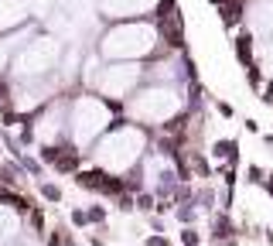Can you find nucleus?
I'll use <instances>...</instances> for the list:
<instances>
[{
    "mask_svg": "<svg viewBox=\"0 0 273 246\" xmlns=\"http://www.w3.org/2000/svg\"><path fill=\"white\" fill-rule=\"evenodd\" d=\"M99 4V14L106 21H140V17H147V14L157 11L160 0H96Z\"/></svg>",
    "mask_w": 273,
    "mask_h": 246,
    "instance_id": "8",
    "label": "nucleus"
},
{
    "mask_svg": "<svg viewBox=\"0 0 273 246\" xmlns=\"http://www.w3.org/2000/svg\"><path fill=\"white\" fill-rule=\"evenodd\" d=\"M270 86H273V82H270Z\"/></svg>",
    "mask_w": 273,
    "mask_h": 246,
    "instance_id": "20",
    "label": "nucleus"
},
{
    "mask_svg": "<svg viewBox=\"0 0 273 246\" xmlns=\"http://www.w3.org/2000/svg\"><path fill=\"white\" fill-rule=\"evenodd\" d=\"M246 175H250V178H246L250 185H263V168H260V164H250V168H246Z\"/></svg>",
    "mask_w": 273,
    "mask_h": 246,
    "instance_id": "14",
    "label": "nucleus"
},
{
    "mask_svg": "<svg viewBox=\"0 0 273 246\" xmlns=\"http://www.w3.org/2000/svg\"><path fill=\"white\" fill-rule=\"evenodd\" d=\"M212 157L219 161V168H236L239 164V144L232 140V137L215 140V144H212Z\"/></svg>",
    "mask_w": 273,
    "mask_h": 246,
    "instance_id": "11",
    "label": "nucleus"
},
{
    "mask_svg": "<svg viewBox=\"0 0 273 246\" xmlns=\"http://www.w3.org/2000/svg\"><path fill=\"white\" fill-rule=\"evenodd\" d=\"M99 55L106 62H144L150 55H160L168 48L160 45L157 24L140 17V21H120L99 34Z\"/></svg>",
    "mask_w": 273,
    "mask_h": 246,
    "instance_id": "1",
    "label": "nucleus"
},
{
    "mask_svg": "<svg viewBox=\"0 0 273 246\" xmlns=\"http://www.w3.org/2000/svg\"><path fill=\"white\" fill-rule=\"evenodd\" d=\"M246 24L256 38L273 34V0H250L246 7Z\"/></svg>",
    "mask_w": 273,
    "mask_h": 246,
    "instance_id": "9",
    "label": "nucleus"
},
{
    "mask_svg": "<svg viewBox=\"0 0 273 246\" xmlns=\"http://www.w3.org/2000/svg\"><path fill=\"white\" fill-rule=\"evenodd\" d=\"M38 191H41V199L45 202H51V205H55V202H62V188H58V185H51V181H38Z\"/></svg>",
    "mask_w": 273,
    "mask_h": 246,
    "instance_id": "12",
    "label": "nucleus"
},
{
    "mask_svg": "<svg viewBox=\"0 0 273 246\" xmlns=\"http://www.w3.org/2000/svg\"><path fill=\"white\" fill-rule=\"evenodd\" d=\"M246 130H250V134H260V120H253V116H246Z\"/></svg>",
    "mask_w": 273,
    "mask_h": 246,
    "instance_id": "17",
    "label": "nucleus"
},
{
    "mask_svg": "<svg viewBox=\"0 0 273 246\" xmlns=\"http://www.w3.org/2000/svg\"><path fill=\"white\" fill-rule=\"evenodd\" d=\"M123 106H126L130 123H137V127H168L171 120L184 116L188 100H184L181 89L171 86V82H147V86L137 89Z\"/></svg>",
    "mask_w": 273,
    "mask_h": 246,
    "instance_id": "3",
    "label": "nucleus"
},
{
    "mask_svg": "<svg viewBox=\"0 0 273 246\" xmlns=\"http://www.w3.org/2000/svg\"><path fill=\"white\" fill-rule=\"evenodd\" d=\"M28 14H31V0H0V34L28 24L31 21Z\"/></svg>",
    "mask_w": 273,
    "mask_h": 246,
    "instance_id": "10",
    "label": "nucleus"
},
{
    "mask_svg": "<svg viewBox=\"0 0 273 246\" xmlns=\"http://www.w3.org/2000/svg\"><path fill=\"white\" fill-rule=\"evenodd\" d=\"M58 65H62V41H58L55 34H38V38H31L14 55L11 68H7V79L11 82L48 79V76H58Z\"/></svg>",
    "mask_w": 273,
    "mask_h": 246,
    "instance_id": "5",
    "label": "nucleus"
},
{
    "mask_svg": "<svg viewBox=\"0 0 273 246\" xmlns=\"http://www.w3.org/2000/svg\"><path fill=\"white\" fill-rule=\"evenodd\" d=\"M113 123H116V103L92 96V92L68 96V144L92 147Z\"/></svg>",
    "mask_w": 273,
    "mask_h": 246,
    "instance_id": "4",
    "label": "nucleus"
},
{
    "mask_svg": "<svg viewBox=\"0 0 273 246\" xmlns=\"http://www.w3.org/2000/svg\"><path fill=\"white\" fill-rule=\"evenodd\" d=\"M144 246H171V243L164 239V233H154V236H147V239H144Z\"/></svg>",
    "mask_w": 273,
    "mask_h": 246,
    "instance_id": "15",
    "label": "nucleus"
},
{
    "mask_svg": "<svg viewBox=\"0 0 273 246\" xmlns=\"http://www.w3.org/2000/svg\"><path fill=\"white\" fill-rule=\"evenodd\" d=\"M68 246H72V243H68Z\"/></svg>",
    "mask_w": 273,
    "mask_h": 246,
    "instance_id": "19",
    "label": "nucleus"
},
{
    "mask_svg": "<svg viewBox=\"0 0 273 246\" xmlns=\"http://www.w3.org/2000/svg\"><path fill=\"white\" fill-rule=\"evenodd\" d=\"M181 246H202V236L184 226V229H181Z\"/></svg>",
    "mask_w": 273,
    "mask_h": 246,
    "instance_id": "13",
    "label": "nucleus"
},
{
    "mask_svg": "<svg viewBox=\"0 0 273 246\" xmlns=\"http://www.w3.org/2000/svg\"><path fill=\"white\" fill-rule=\"evenodd\" d=\"M144 82V62H113V65H102L99 76H96V89H99L102 100L110 103H126L140 89Z\"/></svg>",
    "mask_w": 273,
    "mask_h": 246,
    "instance_id": "6",
    "label": "nucleus"
},
{
    "mask_svg": "<svg viewBox=\"0 0 273 246\" xmlns=\"http://www.w3.org/2000/svg\"><path fill=\"white\" fill-rule=\"evenodd\" d=\"M75 185L92 195H106V199H120L126 191V178L123 175H113V171H102V168H92V171H75L72 175Z\"/></svg>",
    "mask_w": 273,
    "mask_h": 246,
    "instance_id": "7",
    "label": "nucleus"
},
{
    "mask_svg": "<svg viewBox=\"0 0 273 246\" xmlns=\"http://www.w3.org/2000/svg\"><path fill=\"white\" fill-rule=\"evenodd\" d=\"M263 185H266V191H270V195H273V171H270V175H266V181H263Z\"/></svg>",
    "mask_w": 273,
    "mask_h": 246,
    "instance_id": "18",
    "label": "nucleus"
},
{
    "mask_svg": "<svg viewBox=\"0 0 273 246\" xmlns=\"http://www.w3.org/2000/svg\"><path fill=\"white\" fill-rule=\"evenodd\" d=\"M215 110L222 113V116H232V106H229L226 100H215Z\"/></svg>",
    "mask_w": 273,
    "mask_h": 246,
    "instance_id": "16",
    "label": "nucleus"
},
{
    "mask_svg": "<svg viewBox=\"0 0 273 246\" xmlns=\"http://www.w3.org/2000/svg\"><path fill=\"white\" fill-rule=\"evenodd\" d=\"M144 154H147V134H144V127H137V123H120L116 120L113 127L92 144V161H96L102 171H113V175H123V178L144 161Z\"/></svg>",
    "mask_w": 273,
    "mask_h": 246,
    "instance_id": "2",
    "label": "nucleus"
}]
</instances>
